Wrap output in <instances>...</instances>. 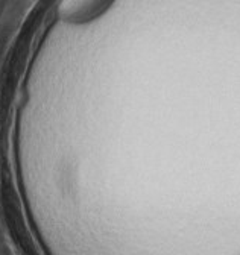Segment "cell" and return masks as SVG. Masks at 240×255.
<instances>
[{"label":"cell","mask_w":240,"mask_h":255,"mask_svg":"<svg viewBox=\"0 0 240 255\" xmlns=\"http://www.w3.org/2000/svg\"><path fill=\"white\" fill-rule=\"evenodd\" d=\"M110 0H63L59 5V12L67 20H88L102 11Z\"/></svg>","instance_id":"6da1fadb"}]
</instances>
